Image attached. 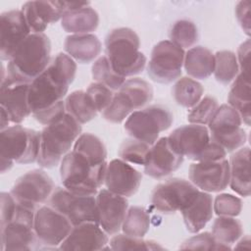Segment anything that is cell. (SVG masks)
<instances>
[{
    "mask_svg": "<svg viewBox=\"0 0 251 251\" xmlns=\"http://www.w3.org/2000/svg\"><path fill=\"white\" fill-rule=\"evenodd\" d=\"M91 74L96 82L107 86L111 90H119L126 81V77L120 75L114 71L106 56L99 57L93 63Z\"/></svg>",
    "mask_w": 251,
    "mask_h": 251,
    "instance_id": "37",
    "label": "cell"
},
{
    "mask_svg": "<svg viewBox=\"0 0 251 251\" xmlns=\"http://www.w3.org/2000/svg\"><path fill=\"white\" fill-rule=\"evenodd\" d=\"M237 62L239 66V71L243 74L249 75L250 71V39H247L240 44L237 50Z\"/></svg>",
    "mask_w": 251,
    "mask_h": 251,
    "instance_id": "48",
    "label": "cell"
},
{
    "mask_svg": "<svg viewBox=\"0 0 251 251\" xmlns=\"http://www.w3.org/2000/svg\"><path fill=\"white\" fill-rule=\"evenodd\" d=\"M21 10H11L0 16V58L9 61L17 48L30 34Z\"/></svg>",
    "mask_w": 251,
    "mask_h": 251,
    "instance_id": "18",
    "label": "cell"
},
{
    "mask_svg": "<svg viewBox=\"0 0 251 251\" xmlns=\"http://www.w3.org/2000/svg\"><path fill=\"white\" fill-rule=\"evenodd\" d=\"M174 116L171 111L161 105H152L133 111L125 123V129L134 139L153 145L160 132L171 127Z\"/></svg>",
    "mask_w": 251,
    "mask_h": 251,
    "instance_id": "8",
    "label": "cell"
},
{
    "mask_svg": "<svg viewBox=\"0 0 251 251\" xmlns=\"http://www.w3.org/2000/svg\"><path fill=\"white\" fill-rule=\"evenodd\" d=\"M241 209V199L228 193L219 194L213 201V211L218 216L236 217L240 214Z\"/></svg>",
    "mask_w": 251,
    "mask_h": 251,
    "instance_id": "43",
    "label": "cell"
},
{
    "mask_svg": "<svg viewBox=\"0 0 251 251\" xmlns=\"http://www.w3.org/2000/svg\"><path fill=\"white\" fill-rule=\"evenodd\" d=\"M241 125L242 120L238 112L228 104H223L208 124L211 139L226 153L236 151L243 147L247 140V133Z\"/></svg>",
    "mask_w": 251,
    "mask_h": 251,
    "instance_id": "9",
    "label": "cell"
},
{
    "mask_svg": "<svg viewBox=\"0 0 251 251\" xmlns=\"http://www.w3.org/2000/svg\"><path fill=\"white\" fill-rule=\"evenodd\" d=\"M180 249L190 250H229L230 246L218 242L210 232H202L186 239Z\"/></svg>",
    "mask_w": 251,
    "mask_h": 251,
    "instance_id": "44",
    "label": "cell"
},
{
    "mask_svg": "<svg viewBox=\"0 0 251 251\" xmlns=\"http://www.w3.org/2000/svg\"><path fill=\"white\" fill-rule=\"evenodd\" d=\"M119 92L124 94L134 110L144 107L153 98L151 84L140 77L126 80L119 89Z\"/></svg>",
    "mask_w": 251,
    "mask_h": 251,
    "instance_id": "31",
    "label": "cell"
},
{
    "mask_svg": "<svg viewBox=\"0 0 251 251\" xmlns=\"http://www.w3.org/2000/svg\"><path fill=\"white\" fill-rule=\"evenodd\" d=\"M239 74V66L236 55L229 50L218 51L215 54L214 75L217 81L228 84Z\"/></svg>",
    "mask_w": 251,
    "mask_h": 251,
    "instance_id": "35",
    "label": "cell"
},
{
    "mask_svg": "<svg viewBox=\"0 0 251 251\" xmlns=\"http://www.w3.org/2000/svg\"><path fill=\"white\" fill-rule=\"evenodd\" d=\"M49 204L74 226L84 223L98 224L95 195H77L65 187H56L49 198Z\"/></svg>",
    "mask_w": 251,
    "mask_h": 251,
    "instance_id": "12",
    "label": "cell"
},
{
    "mask_svg": "<svg viewBox=\"0 0 251 251\" xmlns=\"http://www.w3.org/2000/svg\"><path fill=\"white\" fill-rule=\"evenodd\" d=\"M98 25V13L90 6L69 11L61 20V25L65 31L73 34L90 33L96 30Z\"/></svg>",
    "mask_w": 251,
    "mask_h": 251,
    "instance_id": "29",
    "label": "cell"
},
{
    "mask_svg": "<svg viewBox=\"0 0 251 251\" xmlns=\"http://www.w3.org/2000/svg\"><path fill=\"white\" fill-rule=\"evenodd\" d=\"M80 134V124L68 113L47 125L40 132L37 164L46 169L56 167Z\"/></svg>",
    "mask_w": 251,
    "mask_h": 251,
    "instance_id": "3",
    "label": "cell"
},
{
    "mask_svg": "<svg viewBox=\"0 0 251 251\" xmlns=\"http://www.w3.org/2000/svg\"><path fill=\"white\" fill-rule=\"evenodd\" d=\"M28 82H24L6 76L1 79L0 105L10 123L20 125L30 114L28 105Z\"/></svg>",
    "mask_w": 251,
    "mask_h": 251,
    "instance_id": "16",
    "label": "cell"
},
{
    "mask_svg": "<svg viewBox=\"0 0 251 251\" xmlns=\"http://www.w3.org/2000/svg\"><path fill=\"white\" fill-rule=\"evenodd\" d=\"M51 43L44 33H30L8 61L7 75L30 83L50 64Z\"/></svg>",
    "mask_w": 251,
    "mask_h": 251,
    "instance_id": "2",
    "label": "cell"
},
{
    "mask_svg": "<svg viewBox=\"0 0 251 251\" xmlns=\"http://www.w3.org/2000/svg\"><path fill=\"white\" fill-rule=\"evenodd\" d=\"M242 234V225L235 217L219 216L213 223L212 235L220 243L230 246L235 243Z\"/></svg>",
    "mask_w": 251,
    "mask_h": 251,
    "instance_id": "33",
    "label": "cell"
},
{
    "mask_svg": "<svg viewBox=\"0 0 251 251\" xmlns=\"http://www.w3.org/2000/svg\"><path fill=\"white\" fill-rule=\"evenodd\" d=\"M74 150L82 154L93 163H106L107 150L103 141L90 132L81 133L77 137L74 144Z\"/></svg>",
    "mask_w": 251,
    "mask_h": 251,
    "instance_id": "34",
    "label": "cell"
},
{
    "mask_svg": "<svg viewBox=\"0 0 251 251\" xmlns=\"http://www.w3.org/2000/svg\"><path fill=\"white\" fill-rule=\"evenodd\" d=\"M199 189L190 181L174 177L159 183L152 191L154 208L164 214L181 211L198 193Z\"/></svg>",
    "mask_w": 251,
    "mask_h": 251,
    "instance_id": "15",
    "label": "cell"
},
{
    "mask_svg": "<svg viewBox=\"0 0 251 251\" xmlns=\"http://www.w3.org/2000/svg\"><path fill=\"white\" fill-rule=\"evenodd\" d=\"M111 250H162L159 243L153 240H144L142 237H134L126 234L114 235L110 242Z\"/></svg>",
    "mask_w": 251,
    "mask_h": 251,
    "instance_id": "40",
    "label": "cell"
},
{
    "mask_svg": "<svg viewBox=\"0 0 251 251\" xmlns=\"http://www.w3.org/2000/svg\"><path fill=\"white\" fill-rule=\"evenodd\" d=\"M76 64L68 54L59 53L28 89V105L34 119L49 125L66 113L65 101L70 84L74 81Z\"/></svg>",
    "mask_w": 251,
    "mask_h": 251,
    "instance_id": "1",
    "label": "cell"
},
{
    "mask_svg": "<svg viewBox=\"0 0 251 251\" xmlns=\"http://www.w3.org/2000/svg\"><path fill=\"white\" fill-rule=\"evenodd\" d=\"M250 2L249 1H240L235 7V17L242 30L250 35Z\"/></svg>",
    "mask_w": 251,
    "mask_h": 251,
    "instance_id": "47",
    "label": "cell"
},
{
    "mask_svg": "<svg viewBox=\"0 0 251 251\" xmlns=\"http://www.w3.org/2000/svg\"><path fill=\"white\" fill-rule=\"evenodd\" d=\"M203 93L202 84L189 76L176 79L173 87V96L176 102L184 108L194 107L201 100Z\"/></svg>",
    "mask_w": 251,
    "mask_h": 251,
    "instance_id": "30",
    "label": "cell"
},
{
    "mask_svg": "<svg viewBox=\"0 0 251 251\" xmlns=\"http://www.w3.org/2000/svg\"><path fill=\"white\" fill-rule=\"evenodd\" d=\"M227 101L228 105L238 112L242 123L249 126L251 120V83L249 75L241 72L237 75L231 84Z\"/></svg>",
    "mask_w": 251,
    "mask_h": 251,
    "instance_id": "27",
    "label": "cell"
},
{
    "mask_svg": "<svg viewBox=\"0 0 251 251\" xmlns=\"http://www.w3.org/2000/svg\"><path fill=\"white\" fill-rule=\"evenodd\" d=\"M107 162L96 164L73 150L61 161L60 176L63 186L77 195H96L105 179Z\"/></svg>",
    "mask_w": 251,
    "mask_h": 251,
    "instance_id": "5",
    "label": "cell"
},
{
    "mask_svg": "<svg viewBox=\"0 0 251 251\" xmlns=\"http://www.w3.org/2000/svg\"><path fill=\"white\" fill-rule=\"evenodd\" d=\"M74 226L51 206L39 207L34 215V233L38 244L44 249H59Z\"/></svg>",
    "mask_w": 251,
    "mask_h": 251,
    "instance_id": "14",
    "label": "cell"
},
{
    "mask_svg": "<svg viewBox=\"0 0 251 251\" xmlns=\"http://www.w3.org/2000/svg\"><path fill=\"white\" fill-rule=\"evenodd\" d=\"M189 179L205 192H220L229 183V163L225 158L218 161L195 162L189 167Z\"/></svg>",
    "mask_w": 251,
    "mask_h": 251,
    "instance_id": "17",
    "label": "cell"
},
{
    "mask_svg": "<svg viewBox=\"0 0 251 251\" xmlns=\"http://www.w3.org/2000/svg\"><path fill=\"white\" fill-rule=\"evenodd\" d=\"M180 212L186 229L191 233H197L213 217V198L208 192L198 191Z\"/></svg>",
    "mask_w": 251,
    "mask_h": 251,
    "instance_id": "24",
    "label": "cell"
},
{
    "mask_svg": "<svg viewBox=\"0 0 251 251\" xmlns=\"http://www.w3.org/2000/svg\"><path fill=\"white\" fill-rule=\"evenodd\" d=\"M185 52L171 40H162L152 49L147 66L150 78L159 83H171L181 75Z\"/></svg>",
    "mask_w": 251,
    "mask_h": 251,
    "instance_id": "11",
    "label": "cell"
},
{
    "mask_svg": "<svg viewBox=\"0 0 251 251\" xmlns=\"http://www.w3.org/2000/svg\"><path fill=\"white\" fill-rule=\"evenodd\" d=\"M168 140L178 154L195 162L218 161L225 159L226 155L225 149L211 139L205 126H181L170 133Z\"/></svg>",
    "mask_w": 251,
    "mask_h": 251,
    "instance_id": "6",
    "label": "cell"
},
{
    "mask_svg": "<svg viewBox=\"0 0 251 251\" xmlns=\"http://www.w3.org/2000/svg\"><path fill=\"white\" fill-rule=\"evenodd\" d=\"M65 51L70 57L80 64L94 61L101 52V42L93 33L71 34L64 42Z\"/></svg>",
    "mask_w": 251,
    "mask_h": 251,
    "instance_id": "26",
    "label": "cell"
},
{
    "mask_svg": "<svg viewBox=\"0 0 251 251\" xmlns=\"http://www.w3.org/2000/svg\"><path fill=\"white\" fill-rule=\"evenodd\" d=\"M134 109L127 101V99L118 91V93L114 94V97L110 103V105L102 112V117L107 122L113 124H121L127 118Z\"/></svg>",
    "mask_w": 251,
    "mask_h": 251,
    "instance_id": "41",
    "label": "cell"
},
{
    "mask_svg": "<svg viewBox=\"0 0 251 251\" xmlns=\"http://www.w3.org/2000/svg\"><path fill=\"white\" fill-rule=\"evenodd\" d=\"M54 189L52 178L43 170L35 169L20 176L10 193L18 204L36 211L50 198Z\"/></svg>",
    "mask_w": 251,
    "mask_h": 251,
    "instance_id": "13",
    "label": "cell"
},
{
    "mask_svg": "<svg viewBox=\"0 0 251 251\" xmlns=\"http://www.w3.org/2000/svg\"><path fill=\"white\" fill-rule=\"evenodd\" d=\"M139 47V37L129 27L114 28L105 39L106 57L114 71L124 77L138 75L144 70L146 57Z\"/></svg>",
    "mask_w": 251,
    "mask_h": 251,
    "instance_id": "4",
    "label": "cell"
},
{
    "mask_svg": "<svg viewBox=\"0 0 251 251\" xmlns=\"http://www.w3.org/2000/svg\"><path fill=\"white\" fill-rule=\"evenodd\" d=\"M183 163V156L171 146L168 137L159 138L150 148L144 173L154 178H162L176 172Z\"/></svg>",
    "mask_w": 251,
    "mask_h": 251,
    "instance_id": "21",
    "label": "cell"
},
{
    "mask_svg": "<svg viewBox=\"0 0 251 251\" xmlns=\"http://www.w3.org/2000/svg\"><path fill=\"white\" fill-rule=\"evenodd\" d=\"M40 132L21 125L8 126L0 132V171H10L14 163L30 164L37 161Z\"/></svg>",
    "mask_w": 251,
    "mask_h": 251,
    "instance_id": "7",
    "label": "cell"
},
{
    "mask_svg": "<svg viewBox=\"0 0 251 251\" xmlns=\"http://www.w3.org/2000/svg\"><path fill=\"white\" fill-rule=\"evenodd\" d=\"M98 225L108 234L113 235L122 228L128 202L126 197L115 194L108 189H101L96 194Z\"/></svg>",
    "mask_w": 251,
    "mask_h": 251,
    "instance_id": "19",
    "label": "cell"
},
{
    "mask_svg": "<svg viewBox=\"0 0 251 251\" xmlns=\"http://www.w3.org/2000/svg\"><path fill=\"white\" fill-rule=\"evenodd\" d=\"M250 149L241 147L231 155L229 160V185L237 194L248 197L250 195Z\"/></svg>",
    "mask_w": 251,
    "mask_h": 251,
    "instance_id": "25",
    "label": "cell"
},
{
    "mask_svg": "<svg viewBox=\"0 0 251 251\" xmlns=\"http://www.w3.org/2000/svg\"><path fill=\"white\" fill-rule=\"evenodd\" d=\"M31 33H43L66 14L64 1H27L21 9Z\"/></svg>",
    "mask_w": 251,
    "mask_h": 251,
    "instance_id": "22",
    "label": "cell"
},
{
    "mask_svg": "<svg viewBox=\"0 0 251 251\" xmlns=\"http://www.w3.org/2000/svg\"><path fill=\"white\" fill-rule=\"evenodd\" d=\"M183 67L189 77L206 79L214 73L215 55L206 47H191L184 55Z\"/></svg>",
    "mask_w": 251,
    "mask_h": 251,
    "instance_id": "28",
    "label": "cell"
},
{
    "mask_svg": "<svg viewBox=\"0 0 251 251\" xmlns=\"http://www.w3.org/2000/svg\"><path fill=\"white\" fill-rule=\"evenodd\" d=\"M65 109L66 113L71 115L80 125L90 122L98 113L83 90H75L69 94L65 99Z\"/></svg>",
    "mask_w": 251,
    "mask_h": 251,
    "instance_id": "32",
    "label": "cell"
},
{
    "mask_svg": "<svg viewBox=\"0 0 251 251\" xmlns=\"http://www.w3.org/2000/svg\"><path fill=\"white\" fill-rule=\"evenodd\" d=\"M169 35L171 41L178 47L190 48L198 40V29L191 21L179 20L174 24Z\"/></svg>",
    "mask_w": 251,
    "mask_h": 251,
    "instance_id": "38",
    "label": "cell"
},
{
    "mask_svg": "<svg viewBox=\"0 0 251 251\" xmlns=\"http://www.w3.org/2000/svg\"><path fill=\"white\" fill-rule=\"evenodd\" d=\"M150 228V216L147 211L139 206L130 207L122 225L123 232L129 236L143 237Z\"/></svg>",
    "mask_w": 251,
    "mask_h": 251,
    "instance_id": "36",
    "label": "cell"
},
{
    "mask_svg": "<svg viewBox=\"0 0 251 251\" xmlns=\"http://www.w3.org/2000/svg\"><path fill=\"white\" fill-rule=\"evenodd\" d=\"M142 175L122 159H114L108 165L104 183L115 194L130 197L136 193L141 183Z\"/></svg>",
    "mask_w": 251,
    "mask_h": 251,
    "instance_id": "20",
    "label": "cell"
},
{
    "mask_svg": "<svg viewBox=\"0 0 251 251\" xmlns=\"http://www.w3.org/2000/svg\"><path fill=\"white\" fill-rule=\"evenodd\" d=\"M85 93L94 109L101 113L110 105L114 97L113 90L98 82L89 84Z\"/></svg>",
    "mask_w": 251,
    "mask_h": 251,
    "instance_id": "45",
    "label": "cell"
},
{
    "mask_svg": "<svg viewBox=\"0 0 251 251\" xmlns=\"http://www.w3.org/2000/svg\"><path fill=\"white\" fill-rule=\"evenodd\" d=\"M219 104L216 98L205 96L190 110L187 115V120L190 124L205 126L208 125L214 117Z\"/></svg>",
    "mask_w": 251,
    "mask_h": 251,
    "instance_id": "42",
    "label": "cell"
},
{
    "mask_svg": "<svg viewBox=\"0 0 251 251\" xmlns=\"http://www.w3.org/2000/svg\"><path fill=\"white\" fill-rule=\"evenodd\" d=\"M36 211L17 203L13 219L1 226V249L4 251L32 250L38 244L33 224Z\"/></svg>",
    "mask_w": 251,
    "mask_h": 251,
    "instance_id": "10",
    "label": "cell"
},
{
    "mask_svg": "<svg viewBox=\"0 0 251 251\" xmlns=\"http://www.w3.org/2000/svg\"><path fill=\"white\" fill-rule=\"evenodd\" d=\"M109 243L108 234L96 223H84L75 226L59 250H103Z\"/></svg>",
    "mask_w": 251,
    "mask_h": 251,
    "instance_id": "23",
    "label": "cell"
},
{
    "mask_svg": "<svg viewBox=\"0 0 251 251\" xmlns=\"http://www.w3.org/2000/svg\"><path fill=\"white\" fill-rule=\"evenodd\" d=\"M151 145L143 141L134 138H128L124 140L121 144L119 149V156L126 163L144 166Z\"/></svg>",
    "mask_w": 251,
    "mask_h": 251,
    "instance_id": "39",
    "label": "cell"
},
{
    "mask_svg": "<svg viewBox=\"0 0 251 251\" xmlns=\"http://www.w3.org/2000/svg\"><path fill=\"white\" fill-rule=\"evenodd\" d=\"M238 243L237 245L235 246V248H242V247H245V248H249L250 247V239H249V236L246 235L244 237H240L238 240Z\"/></svg>",
    "mask_w": 251,
    "mask_h": 251,
    "instance_id": "49",
    "label": "cell"
},
{
    "mask_svg": "<svg viewBox=\"0 0 251 251\" xmlns=\"http://www.w3.org/2000/svg\"><path fill=\"white\" fill-rule=\"evenodd\" d=\"M1 226L8 224L14 217L17 202L9 192H1Z\"/></svg>",
    "mask_w": 251,
    "mask_h": 251,
    "instance_id": "46",
    "label": "cell"
}]
</instances>
